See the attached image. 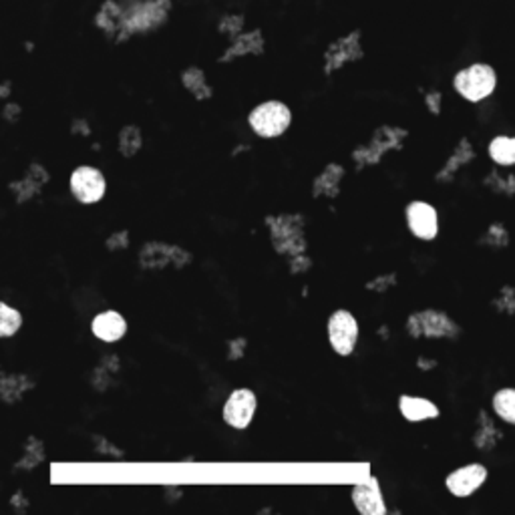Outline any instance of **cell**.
<instances>
[{"label":"cell","mask_w":515,"mask_h":515,"mask_svg":"<svg viewBox=\"0 0 515 515\" xmlns=\"http://www.w3.org/2000/svg\"><path fill=\"white\" fill-rule=\"evenodd\" d=\"M453 89L469 103H481L498 89V71L487 63L469 64L455 73Z\"/></svg>","instance_id":"1"},{"label":"cell","mask_w":515,"mask_h":515,"mask_svg":"<svg viewBox=\"0 0 515 515\" xmlns=\"http://www.w3.org/2000/svg\"><path fill=\"white\" fill-rule=\"evenodd\" d=\"M127 320L117 310H103L91 320V333L103 343H119L127 335Z\"/></svg>","instance_id":"12"},{"label":"cell","mask_w":515,"mask_h":515,"mask_svg":"<svg viewBox=\"0 0 515 515\" xmlns=\"http://www.w3.org/2000/svg\"><path fill=\"white\" fill-rule=\"evenodd\" d=\"M404 328L413 338H455L462 333L453 318L433 308L413 312Z\"/></svg>","instance_id":"3"},{"label":"cell","mask_w":515,"mask_h":515,"mask_svg":"<svg viewBox=\"0 0 515 515\" xmlns=\"http://www.w3.org/2000/svg\"><path fill=\"white\" fill-rule=\"evenodd\" d=\"M351 498L355 508L361 511L363 515H384L386 513V503L383 498L381 483L376 477L369 475L361 483H356L351 491Z\"/></svg>","instance_id":"11"},{"label":"cell","mask_w":515,"mask_h":515,"mask_svg":"<svg viewBox=\"0 0 515 515\" xmlns=\"http://www.w3.org/2000/svg\"><path fill=\"white\" fill-rule=\"evenodd\" d=\"M495 305H498V308L501 312H508V315H513V312H515V288H511V287L503 288Z\"/></svg>","instance_id":"20"},{"label":"cell","mask_w":515,"mask_h":515,"mask_svg":"<svg viewBox=\"0 0 515 515\" xmlns=\"http://www.w3.org/2000/svg\"><path fill=\"white\" fill-rule=\"evenodd\" d=\"M326 333L328 343L338 356H351L358 345L361 328H358V320L351 310L338 308L328 316Z\"/></svg>","instance_id":"4"},{"label":"cell","mask_w":515,"mask_h":515,"mask_svg":"<svg viewBox=\"0 0 515 515\" xmlns=\"http://www.w3.org/2000/svg\"><path fill=\"white\" fill-rule=\"evenodd\" d=\"M23 326V315L6 302H0V336L11 338Z\"/></svg>","instance_id":"16"},{"label":"cell","mask_w":515,"mask_h":515,"mask_svg":"<svg viewBox=\"0 0 515 515\" xmlns=\"http://www.w3.org/2000/svg\"><path fill=\"white\" fill-rule=\"evenodd\" d=\"M487 153L500 168H511L515 165V135H495L487 145Z\"/></svg>","instance_id":"14"},{"label":"cell","mask_w":515,"mask_h":515,"mask_svg":"<svg viewBox=\"0 0 515 515\" xmlns=\"http://www.w3.org/2000/svg\"><path fill=\"white\" fill-rule=\"evenodd\" d=\"M471 158H473L471 145H469L467 140H463L462 145L457 147V151H455L453 158H451L449 163L445 165V170L439 173V180H449V176H453V173L457 171V168H462V165H465Z\"/></svg>","instance_id":"18"},{"label":"cell","mask_w":515,"mask_h":515,"mask_svg":"<svg viewBox=\"0 0 515 515\" xmlns=\"http://www.w3.org/2000/svg\"><path fill=\"white\" fill-rule=\"evenodd\" d=\"M191 260V256L181 250L178 246H170V244H161V242H151L147 244L141 254H140V262L143 268L147 270H158V268H165V266H186Z\"/></svg>","instance_id":"10"},{"label":"cell","mask_w":515,"mask_h":515,"mask_svg":"<svg viewBox=\"0 0 515 515\" xmlns=\"http://www.w3.org/2000/svg\"><path fill=\"white\" fill-rule=\"evenodd\" d=\"M487 475L490 473H487V467L483 463H467L445 477V487L451 495L465 500L481 490L487 481Z\"/></svg>","instance_id":"9"},{"label":"cell","mask_w":515,"mask_h":515,"mask_svg":"<svg viewBox=\"0 0 515 515\" xmlns=\"http://www.w3.org/2000/svg\"><path fill=\"white\" fill-rule=\"evenodd\" d=\"M487 236H490V240H493L491 242L493 246H505L510 242V236L508 232H505V228L501 224H493L490 228V232H487Z\"/></svg>","instance_id":"21"},{"label":"cell","mask_w":515,"mask_h":515,"mask_svg":"<svg viewBox=\"0 0 515 515\" xmlns=\"http://www.w3.org/2000/svg\"><path fill=\"white\" fill-rule=\"evenodd\" d=\"M399 411L403 419H407L409 423L431 421L441 415V411L433 401L425 397H415V394H401Z\"/></svg>","instance_id":"13"},{"label":"cell","mask_w":515,"mask_h":515,"mask_svg":"<svg viewBox=\"0 0 515 515\" xmlns=\"http://www.w3.org/2000/svg\"><path fill=\"white\" fill-rule=\"evenodd\" d=\"M69 189L77 201L91 206L103 199L107 180L103 171L93 168V165H79V168L71 173Z\"/></svg>","instance_id":"5"},{"label":"cell","mask_w":515,"mask_h":515,"mask_svg":"<svg viewBox=\"0 0 515 515\" xmlns=\"http://www.w3.org/2000/svg\"><path fill=\"white\" fill-rule=\"evenodd\" d=\"M183 85H186L198 99H206L211 95V91L208 89L204 81V73L199 69H188L183 73Z\"/></svg>","instance_id":"19"},{"label":"cell","mask_w":515,"mask_h":515,"mask_svg":"<svg viewBox=\"0 0 515 515\" xmlns=\"http://www.w3.org/2000/svg\"><path fill=\"white\" fill-rule=\"evenodd\" d=\"M272 240L278 252L287 254H298L306 248L305 238H302V222L296 216H284V218H268Z\"/></svg>","instance_id":"8"},{"label":"cell","mask_w":515,"mask_h":515,"mask_svg":"<svg viewBox=\"0 0 515 515\" xmlns=\"http://www.w3.org/2000/svg\"><path fill=\"white\" fill-rule=\"evenodd\" d=\"M258 411V394L252 389H236L229 393V397L224 403L222 419L226 425L236 431H244L250 427L254 415Z\"/></svg>","instance_id":"6"},{"label":"cell","mask_w":515,"mask_h":515,"mask_svg":"<svg viewBox=\"0 0 515 515\" xmlns=\"http://www.w3.org/2000/svg\"><path fill=\"white\" fill-rule=\"evenodd\" d=\"M141 131L137 127H125L121 135H119V151H121L125 158H131L137 151L141 150Z\"/></svg>","instance_id":"17"},{"label":"cell","mask_w":515,"mask_h":515,"mask_svg":"<svg viewBox=\"0 0 515 515\" xmlns=\"http://www.w3.org/2000/svg\"><path fill=\"white\" fill-rule=\"evenodd\" d=\"M491 409L503 423L515 427V389L505 386V389L495 391L491 399Z\"/></svg>","instance_id":"15"},{"label":"cell","mask_w":515,"mask_h":515,"mask_svg":"<svg viewBox=\"0 0 515 515\" xmlns=\"http://www.w3.org/2000/svg\"><path fill=\"white\" fill-rule=\"evenodd\" d=\"M404 222L409 232L423 242H431L439 236V214L429 201L415 199L404 208Z\"/></svg>","instance_id":"7"},{"label":"cell","mask_w":515,"mask_h":515,"mask_svg":"<svg viewBox=\"0 0 515 515\" xmlns=\"http://www.w3.org/2000/svg\"><path fill=\"white\" fill-rule=\"evenodd\" d=\"M252 131L262 137V140H274V137L284 135L292 125V109L282 103V101H264L256 105L250 115H248Z\"/></svg>","instance_id":"2"}]
</instances>
